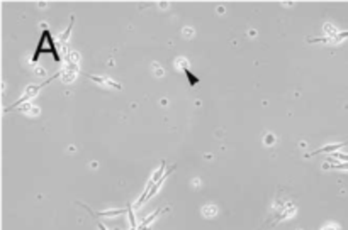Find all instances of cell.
<instances>
[{
  "label": "cell",
  "mask_w": 348,
  "mask_h": 230,
  "mask_svg": "<svg viewBox=\"0 0 348 230\" xmlns=\"http://www.w3.org/2000/svg\"><path fill=\"white\" fill-rule=\"evenodd\" d=\"M88 80H92V81H95L97 85H101V87H106V88H114V90H121V85L117 83V81H114V80H110V78H107V76H101V75H87Z\"/></svg>",
  "instance_id": "277c9868"
},
{
  "label": "cell",
  "mask_w": 348,
  "mask_h": 230,
  "mask_svg": "<svg viewBox=\"0 0 348 230\" xmlns=\"http://www.w3.org/2000/svg\"><path fill=\"white\" fill-rule=\"evenodd\" d=\"M273 140H275V137H273V134H272V137H267V144L273 142Z\"/></svg>",
  "instance_id": "8fae6325"
},
{
  "label": "cell",
  "mask_w": 348,
  "mask_h": 230,
  "mask_svg": "<svg viewBox=\"0 0 348 230\" xmlns=\"http://www.w3.org/2000/svg\"><path fill=\"white\" fill-rule=\"evenodd\" d=\"M216 211H217V208H216L214 205H209V207H206V208H202V213H204L207 218L213 217V215L216 213Z\"/></svg>",
  "instance_id": "9c48e42d"
},
{
  "label": "cell",
  "mask_w": 348,
  "mask_h": 230,
  "mask_svg": "<svg viewBox=\"0 0 348 230\" xmlns=\"http://www.w3.org/2000/svg\"><path fill=\"white\" fill-rule=\"evenodd\" d=\"M46 53L51 54L56 63L61 61V54H60V51H58V46H56V43H54L53 34H51V31H50V27H48L46 22H43L41 38H39V43H38V46H36V49H34V54H32V58H31V63L32 65L38 63L39 56H41V54H46Z\"/></svg>",
  "instance_id": "6da1fadb"
},
{
  "label": "cell",
  "mask_w": 348,
  "mask_h": 230,
  "mask_svg": "<svg viewBox=\"0 0 348 230\" xmlns=\"http://www.w3.org/2000/svg\"><path fill=\"white\" fill-rule=\"evenodd\" d=\"M177 65H180V66H182V68H180V69H182V71L185 73V75H187V80H188V83H190L192 87H194V85H197V83H199V78L195 76L194 73L190 71V68H188V61H187V59H184V58H179V59H177Z\"/></svg>",
  "instance_id": "5b68a950"
},
{
  "label": "cell",
  "mask_w": 348,
  "mask_h": 230,
  "mask_svg": "<svg viewBox=\"0 0 348 230\" xmlns=\"http://www.w3.org/2000/svg\"><path fill=\"white\" fill-rule=\"evenodd\" d=\"M56 76H61V71L54 73V75H53V76H51V78H50V80H48V81H44V83H41V85H29V87H27V88H26V90H24V93H22V96H21V98H19V100H17V102H16V103H14V105H10V107H9V109H5V112H10V110L17 109V107L24 105V103H26V102H29V100H32V98H34V96H36V95H38V93H39V90H41V88H43V87H46V85H48V83H50V81H53V80H54V78H56Z\"/></svg>",
  "instance_id": "3957f363"
},
{
  "label": "cell",
  "mask_w": 348,
  "mask_h": 230,
  "mask_svg": "<svg viewBox=\"0 0 348 230\" xmlns=\"http://www.w3.org/2000/svg\"><path fill=\"white\" fill-rule=\"evenodd\" d=\"M128 215H129V224H131V229L136 230V218H134V213H133L131 203H128Z\"/></svg>",
  "instance_id": "52a82bcc"
},
{
  "label": "cell",
  "mask_w": 348,
  "mask_h": 230,
  "mask_svg": "<svg viewBox=\"0 0 348 230\" xmlns=\"http://www.w3.org/2000/svg\"><path fill=\"white\" fill-rule=\"evenodd\" d=\"M348 146V142H340V144H328V146H323L321 149L314 151L313 156H318V154H324V153H333L336 149H342V147Z\"/></svg>",
  "instance_id": "8992f818"
},
{
  "label": "cell",
  "mask_w": 348,
  "mask_h": 230,
  "mask_svg": "<svg viewBox=\"0 0 348 230\" xmlns=\"http://www.w3.org/2000/svg\"><path fill=\"white\" fill-rule=\"evenodd\" d=\"M321 230H342V229H340V225H336V224H328V225H324Z\"/></svg>",
  "instance_id": "30bf717a"
},
{
  "label": "cell",
  "mask_w": 348,
  "mask_h": 230,
  "mask_svg": "<svg viewBox=\"0 0 348 230\" xmlns=\"http://www.w3.org/2000/svg\"><path fill=\"white\" fill-rule=\"evenodd\" d=\"M331 159H333V161H343V162H348V154H345V153H333ZM331 159H329V161H331Z\"/></svg>",
  "instance_id": "ba28073f"
},
{
  "label": "cell",
  "mask_w": 348,
  "mask_h": 230,
  "mask_svg": "<svg viewBox=\"0 0 348 230\" xmlns=\"http://www.w3.org/2000/svg\"><path fill=\"white\" fill-rule=\"evenodd\" d=\"M97 227H99V229H101V230H107V227H106V225H102V224H101V222H97Z\"/></svg>",
  "instance_id": "7c38bea8"
},
{
  "label": "cell",
  "mask_w": 348,
  "mask_h": 230,
  "mask_svg": "<svg viewBox=\"0 0 348 230\" xmlns=\"http://www.w3.org/2000/svg\"><path fill=\"white\" fill-rule=\"evenodd\" d=\"M80 56L79 53H70V56L66 58V66L61 71V76H63V83H73L75 81L77 75L80 73Z\"/></svg>",
  "instance_id": "7a4b0ae2"
}]
</instances>
